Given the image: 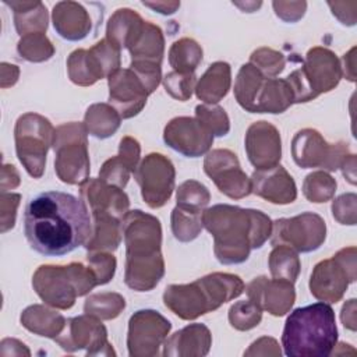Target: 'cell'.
Listing matches in <instances>:
<instances>
[{"label": "cell", "mask_w": 357, "mask_h": 357, "mask_svg": "<svg viewBox=\"0 0 357 357\" xmlns=\"http://www.w3.org/2000/svg\"><path fill=\"white\" fill-rule=\"evenodd\" d=\"M24 234L29 247L45 257L70 254L92 234L88 206L68 192H40L25 206Z\"/></svg>", "instance_id": "1"}, {"label": "cell", "mask_w": 357, "mask_h": 357, "mask_svg": "<svg viewBox=\"0 0 357 357\" xmlns=\"http://www.w3.org/2000/svg\"><path fill=\"white\" fill-rule=\"evenodd\" d=\"M202 223L215 237V254L222 264L247 261L251 248H261L272 234V222L261 211L215 205L202 213Z\"/></svg>", "instance_id": "2"}, {"label": "cell", "mask_w": 357, "mask_h": 357, "mask_svg": "<svg viewBox=\"0 0 357 357\" xmlns=\"http://www.w3.org/2000/svg\"><path fill=\"white\" fill-rule=\"evenodd\" d=\"M127 245L126 283L134 287H151L165 273L160 254V223L142 211H131L121 225Z\"/></svg>", "instance_id": "3"}, {"label": "cell", "mask_w": 357, "mask_h": 357, "mask_svg": "<svg viewBox=\"0 0 357 357\" xmlns=\"http://www.w3.org/2000/svg\"><path fill=\"white\" fill-rule=\"evenodd\" d=\"M336 343L335 311L328 303L296 308L284 322L282 346L289 357H328Z\"/></svg>", "instance_id": "4"}, {"label": "cell", "mask_w": 357, "mask_h": 357, "mask_svg": "<svg viewBox=\"0 0 357 357\" xmlns=\"http://www.w3.org/2000/svg\"><path fill=\"white\" fill-rule=\"evenodd\" d=\"M243 291L244 283L238 276L212 273L190 284L169 286L163 294V301L180 318L195 319L238 297Z\"/></svg>", "instance_id": "5"}, {"label": "cell", "mask_w": 357, "mask_h": 357, "mask_svg": "<svg viewBox=\"0 0 357 357\" xmlns=\"http://www.w3.org/2000/svg\"><path fill=\"white\" fill-rule=\"evenodd\" d=\"M60 279V266L43 265L36 271L32 284L43 301L63 310L73 307L77 296H84L99 284L92 268L82 264L64 266V280Z\"/></svg>", "instance_id": "6"}, {"label": "cell", "mask_w": 357, "mask_h": 357, "mask_svg": "<svg viewBox=\"0 0 357 357\" xmlns=\"http://www.w3.org/2000/svg\"><path fill=\"white\" fill-rule=\"evenodd\" d=\"M340 77L342 68L336 56L328 49L314 47L307 53L305 66L293 71L286 81L293 92V103H300L331 91Z\"/></svg>", "instance_id": "7"}, {"label": "cell", "mask_w": 357, "mask_h": 357, "mask_svg": "<svg viewBox=\"0 0 357 357\" xmlns=\"http://www.w3.org/2000/svg\"><path fill=\"white\" fill-rule=\"evenodd\" d=\"M53 148L56 172L61 181L78 184L86 181L89 160L86 152V127L78 123L60 126L54 130Z\"/></svg>", "instance_id": "8"}, {"label": "cell", "mask_w": 357, "mask_h": 357, "mask_svg": "<svg viewBox=\"0 0 357 357\" xmlns=\"http://www.w3.org/2000/svg\"><path fill=\"white\" fill-rule=\"evenodd\" d=\"M238 103L251 113H283L293 103V92L286 79L265 78L251 70L238 82Z\"/></svg>", "instance_id": "9"}, {"label": "cell", "mask_w": 357, "mask_h": 357, "mask_svg": "<svg viewBox=\"0 0 357 357\" xmlns=\"http://www.w3.org/2000/svg\"><path fill=\"white\" fill-rule=\"evenodd\" d=\"M53 138L54 130L47 119L33 113H26L18 119L15 126L17 156L35 178L43 173L46 152L49 145H53Z\"/></svg>", "instance_id": "10"}, {"label": "cell", "mask_w": 357, "mask_h": 357, "mask_svg": "<svg viewBox=\"0 0 357 357\" xmlns=\"http://www.w3.org/2000/svg\"><path fill=\"white\" fill-rule=\"evenodd\" d=\"M356 248H344L332 259L319 262L310 279L311 294L326 303H337L349 283L356 280Z\"/></svg>", "instance_id": "11"}, {"label": "cell", "mask_w": 357, "mask_h": 357, "mask_svg": "<svg viewBox=\"0 0 357 357\" xmlns=\"http://www.w3.org/2000/svg\"><path fill=\"white\" fill-rule=\"evenodd\" d=\"M120 49L107 39L98 42L91 50H75L68 57V74L78 85H92L113 74L120 66Z\"/></svg>", "instance_id": "12"}, {"label": "cell", "mask_w": 357, "mask_h": 357, "mask_svg": "<svg viewBox=\"0 0 357 357\" xmlns=\"http://www.w3.org/2000/svg\"><path fill=\"white\" fill-rule=\"evenodd\" d=\"M347 152V144L329 145L315 130L298 131L293 139V159L303 169L336 170L349 156Z\"/></svg>", "instance_id": "13"}, {"label": "cell", "mask_w": 357, "mask_h": 357, "mask_svg": "<svg viewBox=\"0 0 357 357\" xmlns=\"http://www.w3.org/2000/svg\"><path fill=\"white\" fill-rule=\"evenodd\" d=\"M144 201L151 208H160L170 198L174 187V167L160 153L148 155L135 170Z\"/></svg>", "instance_id": "14"}, {"label": "cell", "mask_w": 357, "mask_h": 357, "mask_svg": "<svg viewBox=\"0 0 357 357\" xmlns=\"http://www.w3.org/2000/svg\"><path fill=\"white\" fill-rule=\"evenodd\" d=\"M172 325L153 310L137 311L130 318L128 351L130 356H155Z\"/></svg>", "instance_id": "15"}, {"label": "cell", "mask_w": 357, "mask_h": 357, "mask_svg": "<svg viewBox=\"0 0 357 357\" xmlns=\"http://www.w3.org/2000/svg\"><path fill=\"white\" fill-rule=\"evenodd\" d=\"M204 170L218 185L219 191L230 198H243L251 192V180L240 169L236 155L227 149L209 152Z\"/></svg>", "instance_id": "16"}, {"label": "cell", "mask_w": 357, "mask_h": 357, "mask_svg": "<svg viewBox=\"0 0 357 357\" xmlns=\"http://www.w3.org/2000/svg\"><path fill=\"white\" fill-rule=\"evenodd\" d=\"M272 229H275L272 233L273 245L284 244L301 252H310L319 248V244L304 233L319 236H325L326 233L325 222L321 219V216L310 212L291 219H279L272 223Z\"/></svg>", "instance_id": "17"}, {"label": "cell", "mask_w": 357, "mask_h": 357, "mask_svg": "<svg viewBox=\"0 0 357 357\" xmlns=\"http://www.w3.org/2000/svg\"><path fill=\"white\" fill-rule=\"evenodd\" d=\"M163 139L181 155L198 158L211 148L213 135L198 119L177 117L166 126Z\"/></svg>", "instance_id": "18"}, {"label": "cell", "mask_w": 357, "mask_h": 357, "mask_svg": "<svg viewBox=\"0 0 357 357\" xmlns=\"http://www.w3.org/2000/svg\"><path fill=\"white\" fill-rule=\"evenodd\" d=\"M109 89V103L123 119H130L139 113L149 95L142 81L130 68L116 70L110 74Z\"/></svg>", "instance_id": "19"}, {"label": "cell", "mask_w": 357, "mask_h": 357, "mask_svg": "<svg viewBox=\"0 0 357 357\" xmlns=\"http://www.w3.org/2000/svg\"><path fill=\"white\" fill-rule=\"evenodd\" d=\"M250 162L258 170L275 167L280 160V137L278 130L266 121L254 123L245 137Z\"/></svg>", "instance_id": "20"}, {"label": "cell", "mask_w": 357, "mask_h": 357, "mask_svg": "<svg viewBox=\"0 0 357 357\" xmlns=\"http://www.w3.org/2000/svg\"><path fill=\"white\" fill-rule=\"evenodd\" d=\"M250 301L261 310H268L272 315H284L294 303V287L291 282L283 279L268 280L266 278H255L247 289Z\"/></svg>", "instance_id": "21"}, {"label": "cell", "mask_w": 357, "mask_h": 357, "mask_svg": "<svg viewBox=\"0 0 357 357\" xmlns=\"http://www.w3.org/2000/svg\"><path fill=\"white\" fill-rule=\"evenodd\" d=\"M64 350L74 351L78 349L105 347L109 346L106 342V328L91 317H77L66 321L64 331L54 339Z\"/></svg>", "instance_id": "22"}, {"label": "cell", "mask_w": 357, "mask_h": 357, "mask_svg": "<svg viewBox=\"0 0 357 357\" xmlns=\"http://www.w3.org/2000/svg\"><path fill=\"white\" fill-rule=\"evenodd\" d=\"M251 192L273 204H289L297 197L291 176L280 165L268 170H257L251 177Z\"/></svg>", "instance_id": "23"}, {"label": "cell", "mask_w": 357, "mask_h": 357, "mask_svg": "<svg viewBox=\"0 0 357 357\" xmlns=\"http://www.w3.org/2000/svg\"><path fill=\"white\" fill-rule=\"evenodd\" d=\"M79 192L92 212H105L121 218L128 208V197L121 188L109 187L103 180H86Z\"/></svg>", "instance_id": "24"}, {"label": "cell", "mask_w": 357, "mask_h": 357, "mask_svg": "<svg viewBox=\"0 0 357 357\" xmlns=\"http://www.w3.org/2000/svg\"><path fill=\"white\" fill-rule=\"evenodd\" d=\"M139 159V145L135 139L126 137L120 142V153L103 163L99 176L103 181L114 187L124 188L130 173L135 172Z\"/></svg>", "instance_id": "25"}, {"label": "cell", "mask_w": 357, "mask_h": 357, "mask_svg": "<svg viewBox=\"0 0 357 357\" xmlns=\"http://www.w3.org/2000/svg\"><path fill=\"white\" fill-rule=\"evenodd\" d=\"M53 25L59 35L68 40L84 39L91 28L89 18L84 7L73 1H64L54 6Z\"/></svg>", "instance_id": "26"}, {"label": "cell", "mask_w": 357, "mask_h": 357, "mask_svg": "<svg viewBox=\"0 0 357 357\" xmlns=\"http://www.w3.org/2000/svg\"><path fill=\"white\" fill-rule=\"evenodd\" d=\"M145 22L141 17L128 8L117 10L107 24L106 39L117 49L131 47L142 32Z\"/></svg>", "instance_id": "27"}, {"label": "cell", "mask_w": 357, "mask_h": 357, "mask_svg": "<svg viewBox=\"0 0 357 357\" xmlns=\"http://www.w3.org/2000/svg\"><path fill=\"white\" fill-rule=\"evenodd\" d=\"M195 344L202 350L204 354L209 351L211 347V333L209 329L202 324H194L176 332L165 343V356H192L191 346Z\"/></svg>", "instance_id": "28"}, {"label": "cell", "mask_w": 357, "mask_h": 357, "mask_svg": "<svg viewBox=\"0 0 357 357\" xmlns=\"http://www.w3.org/2000/svg\"><path fill=\"white\" fill-rule=\"evenodd\" d=\"M131 64H156L160 66L163 56V36L162 31L145 22L142 32L139 33L135 43L130 47Z\"/></svg>", "instance_id": "29"}, {"label": "cell", "mask_w": 357, "mask_h": 357, "mask_svg": "<svg viewBox=\"0 0 357 357\" xmlns=\"http://www.w3.org/2000/svg\"><path fill=\"white\" fill-rule=\"evenodd\" d=\"M230 86V66L223 61L209 66L197 85V96L205 103L219 102Z\"/></svg>", "instance_id": "30"}, {"label": "cell", "mask_w": 357, "mask_h": 357, "mask_svg": "<svg viewBox=\"0 0 357 357\" xmlns=\"http://www.w3.org/2000/svg\"><path fill=\"white\" fill-rule=\"evenodd\" d=\"M93 227L85 248L93 250H116L120 244V223L116 216L105 212H92Z\"/></svg>", "instance_id": "31"}, {"label": "cell", "mask_w": 357, "mask_h": 357, "mask_svg": "<svg viewBox=\"0 0 357 357\" xmlns=\"http://www.w3.org/2000/svg\"><path fill=\"white\" fill-rule=\"evenodd\" d=\"M21 322L28 331L35 332L39 336L56 339L64 328L53 325V324H47V322L66 324V319L60 314H57L49 308H45L42 305H32V307H28L22 312Z\"/></svg>", "instance_id": "32"}, {"label": "cell", "mask_w": 357, "mask_h": 357, "mask_svg": "<svg viewBox=\"0 0 357 357\" xmlns=\"http://www.w3.org/2000/svg\"><path fill=\"white\" fill-rule=\"evenodd\" d=\"M109 105H92L85 114V127L96 138H107L120 126V114Z\"/></svg>", "instance_id": "33"}, {"label": "cell", "mask_w": 357, "mask_h": 357, "mask_svg": "<svg viewBox=\"0 0 357 357\" xmlns=\"http://www.w3.org/2000/svg\"><path fill=\"white\" fill-rule=\"evenodd\" d=\"M202 60V49L192 39H180L173 43L169 61L176 73L192 74L198 63Z\"/></svg>", "instance_id": "34"}, {"label": "cell", "mask_w": 357, "mask_h": 357, "mask_svg": "<svg viewBox=\"0 0 357 357\" xmlns=\"http://www.w3.org/2000/svg\"><path fill=\"white\" fill-rule=\"evenodd\" d=\"M271 273L275 279H283L294 283L300 271L297 254L284 244L275 245L269 257Z\"/></svg>", "instance_id": "35"}, {"label": "cell", "mask_w": 357, "mask_h": 357, "mask_svg": "<svg viewBox=\"0 0 357 357\" xmlns=\"http://www.w3.org/2000/svg\"><path fill=\"white\" fill-rule=\"evenodd\" d=\"M202 213L176 206L172 213V230L177 240L191 241L202 229Z\"/></svg>", "instance_id": "36"}, {"label": "cell", "mask_w": 357, "mask_h": 357, "mask_svg": "<svg viewBox=\"0 0 357 357\" xmlns=\"http://www.w3.org/2000/svg\"><path fill=\"white\" fill-rule=\"evenodd\" d=\"M126 303L124 298L116 293H103V294H95L86 298L84 310L86 314L110 319L120 314V311L124 308Z\"/></svg>", "instance_id": "37"}, {"label": "cell", "mask_w": 357, "mask_h": 357, "mask_svg": "<svg viewBox=\"0 0 357 357\" xmlns=\"http://www.w3.org/2000/svg\"><path fill=\"white\" fill-rule=\"evenodd\" d=\"M209 202V192L205 185L198 181L188 180L177 190V206L194 212H202V208Z\"/></svg>", "instance_id": "38"}, {"label": "cell", "mask_w": 357, "mask_h": 357, "mask_svg": "<svg viewBox=\"0 0 357 357\" xmlns=\"http://www.w3.org/2000/svg\"><path fill=\"white\" fill-rule=\"evenodd\" d=\"M18 53L29 61H43L52 57L54 49L43 33H29L20 40Z\"/></svg>", "instance_id": "39"}, {"label": "cell", "mask_w": 357, "mask_h": 357, "mask_svg": "<svg viewBox=\"0 0 357 357\" xmlns=\"http://www.w3.org/2000/svg\"><path fill=\"white\" fill-rule=\"evenodd\" d=\"M336 188V181L326 173H312L305 177L304 195L311 202H325Z\"/></svg>", "instance_id": "40"}, {"label": "cell", "mask_w": 357, "mask_h": 357, "mask_svg": "<svg viewBox=\"0 0 357 357\" xmlns=\"http://www.w3.org/2000/svg\"><path fill=\"white\" fill-rule=\"evenodd\" d=\"M262 310L252 301H240L229 310V321L238 331H248L261 321Z\"/></svg>", "instance_id": "41"}, {"label": "cell", "mask_w": 357, "mask_h": 357, "mask_svg": "<svg viewBox=\"0 0 357 357\" xmlns=\"http://www.w3.org/2000/svg\"><path fill=\"white\" fill-rule=\"evenodd\" d=\"M195 114L197 119L211 131L212 135L223 137L229 132V119L222 107H206L204 105H198L195 107Z\"/></svg>", "instance_id": "42"}, {"label": "cell", "mask_w": 357, "mask_h": 357, "mask_svg": "<svg viewBox=\"0 0 357 357\" xmlns=\"http://www.w3.org/2000/svg\"><path fill=\"white\" fill-rule=\"evenodd\" d=\"M195 82V75L192 74H181V73H170L165 77L163 85L166 92H169L173 98L184 102L191 96L192 88Z\"/></svg>", "instance_id": "43"}, {"label": "cell", "mask_w": 357, "mask_h": 357, "mask_svg": "<svg viewBox=\"0 0 357 357\" xmlns=\"http://www.w3.org/2000/svg\"><path fill=\"white\" fill-rule=\"evenodd\" d=\"M254 67L261 68L268 75H276L284 68V59L280 53L271 49H259L251 54Z\"/></svg>", "instance_id": "44"}, {"label": "cell", "mask_w": 357, "mask_h": 357, "mask_svg": "<svg viewBox=\"0 0 357 357\" xmlns=\"http://www.w3.org/2000/svg\"><path fill=\"white\" fill-rule=\"evenodd\" d=\"M88 262L92 271L95 272L99 284H105L113 278L114 268H116V259L113 255H109V254L88 255Z\"/></svg>", "instance_id": "45"}, {"label": "cell", "mask_w": 357, "mask_h": 357, "mask_svg": "<svg viewBox=\"0 0 357 357\" xmlns=\"http://www.w3.org/2000/svg\"><path fill=\"white\" fill-rule=\"evenodd\" d=\"M142 4L156 10L160 14H173L176 8L180 6V3H145V1Z\"/></svg>", "instance_id": "46"}]
</instances>
